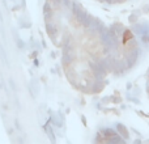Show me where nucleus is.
Listing matches in <instances>:
<instances>
[{"label":"nucleus","instance_id":"obj_1","mask_svg":"<svg viewBox=\"0 0 149 144\" xmlns=\"http://www.w3.org/2000/svg\"><path fill=\"white\" fill-rule=\"evenodd\" d=\"M43 16L50 39L62 50L65 76L80 92H102L109 73H126L137 62L132 31L118 22L105 25L77 0H46Z\"/></svg>","mask_w":149,"mask_h":144},{"label":"nucleus","instance_id":"obj_2","mask_svg":"<svg viewBox=\"0 0 149 144\" xmlns=\"http://www.w3.org/2000/svg\"><path fill=\"white\" fill-rule=\"evenodd\" d=\"M100 3H106V4H123L128 0H97Z\"/></svg>","mask_w":149,"mask_h":144},{"label":"nucleus","instance_id":"obj_3","mask_svg":"<svg viewBox=\"0 0 149 144\" xmlns=\"http://www.w3.org/2000/svg\"><path fill=\"white\" fill-rule=\"evenodd\" d=\"M145 90H147V96L149 98V68H148V73H147V84H145Z\"/></svg>","mask_w":149,"mask_h":144}]
</instances>
